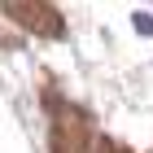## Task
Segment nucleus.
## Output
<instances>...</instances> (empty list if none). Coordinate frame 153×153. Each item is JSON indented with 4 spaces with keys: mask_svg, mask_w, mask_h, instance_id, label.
<instances>
[{
    "mask_svg": "<svg viewBox=\"0 0 153 153\" xmlns=\"http://www.w3.org/2000/svg\"><path fill=\"white\" fill-rule=\"evenodd\" d=\"M131 26H136L144 39H153V13H144V9H140V13H131Z\"/></svg>",
    "mask_w": 153,
    "mask_h": 153,
    "instance_id": "nucleus-1",
    "label": "nucleus"
}]
</instances>
